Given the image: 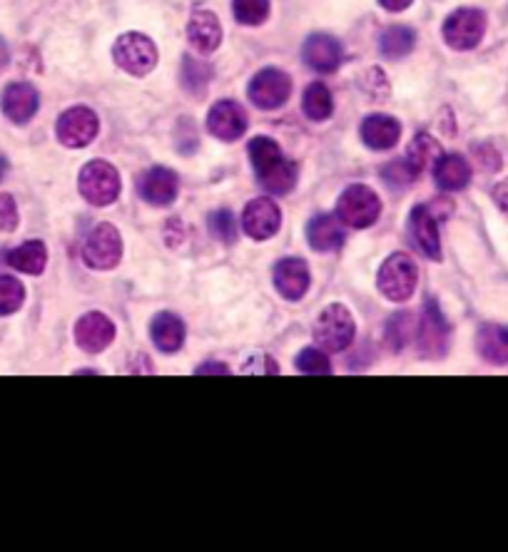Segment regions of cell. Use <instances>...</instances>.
I'll list each match as a JSON object with an SVG mask.
<instances>
[{
    "label": "cell",
    "mask_w": 508,
    "mask_h": 552,
    "mask_svg": "<svg viewBox=\"0 0 508 552\" xmlns=\"http://www.w3.org/2000/svg\"><path fill=\"white\" fill-rule=\"evenodd\" d=\"M250 160L259 182L267 192L287 194L297 184V167L282 155V147L272 137H254L250 142Z\"/></svg>",
    "instance_id": "cell-1"
},
{
    "label": "cell",
    "mask_w": 508,
    "mask_h": 552,
    "mask_svg": "<svg viewBox=\"0 0 508 552\" xmlns=\"http://www.w3.org/2000/svg\"><path fill=\"white\" fill-rule=\"evenodd\" d=\"M354 336H357L354 316L342 304L327 306L314 324V339L324 351H332V354L349 349L354 344Z\"/></svg>",
    "instance_id": "cell-2"
},
{
    "label": "cell",
    "mask_w": 508,
    "mask_h": 552,
    "mask_svg": "<svg viewBox=\"0 0 508 552\" xmlns=\"http://www.w3.org/2000/svg\"><path fill=\"white\" fill-rule=\"evenodd\" d=\"M80 194L95 207H108L120 197V172L110 162L95 160L80 170Z\"/></svg>",
    "instance_id": "cell-3"
},
{
    "label": "cell",
    "mask_w": 508,
    "mask_h": 552,
    "mask_svg": "<svg viewBox=\"0 0 508 552\" xmlns=\"http://www.w3.org/2000/svg\"><path fill=\"white\" fill-rule=\"evenodd\" d=\"M416 281H419V269H416L414 259L404 252L391 254V257L381 264L377 276L379 291L391 301L409 299L416 291Z\"/></svg>",
    "instance_id": "cell-4"
},
{
    "label": "cell",
    "mask_w": 508,
    "mask_h": 552,
    "mask_svg": "<svg viewBox=\"0 0 508 552\" xmlns=\"http://www.w3.org/2000/svg\"><path fill=\"white\" fill-rule=\"evenodd\" d=\"M381 214L379 194L374 189L364 187V184H354V187L344 189L337 204V217L342 219L347 227L367 229L372 227Z\"/></svg>",
    "instance_id": "cell-5"
},
{
    "label": "cell",
    "mask_w": 508,
    "mask_h": 552,
    "mask_svg": "<svg viewBox=\"0 0 508 552\" xmlns=\"http://www.w3.org/2000/svg\"><path fill=\"white\" fill-rule=\"evenodd\" d=\"M113 58L118 63V68H123L125 73L142 78V75L152 73L157 65V48L147 35L142 33H125L115 40Z\"/></svg>",
    "instance_id": "cell-6"
},
{
    "label": "cell",
    "mask_w": 508,
    "mask_h": 552,
    "mask_svg": "<svg viewBox=\"0 0 508 552\" xmlns=\"http://www.w3.org/2000/svg\"><path fill=\"white\" fill-rule=\"evenodd\" d=\"M419 354L424 359H444L451 346V324L441 314L439 304L434 299L426 301L424 316L419 321Z\"/></svg>",
    "instance_id": "cell-7"
},
{
    "label": "cell",
    "mask_w": 508,
    "mask_h": 552,
    "mask_svg": "<svg viewBox=\"0 0 508 552\" xmlns=\"http://www.w3.org/2000/svg\"><path fill=\"white\" fill-rule=\"evenodd\" d=\"M486 33V15L479 8H459L446 18L444 40L454 50H474Z\"/></svg>",
    "instance_id": "cell-8"
},
{
    "label": "cell",
    "mask_w": 508,
    "mask_h": 552,
    "mask_svg": "<svg viewBox=\"0 0 508 552\" xmlns=\"http://www.w3.org/2000/svg\"><path fill=\"white\" fill-rule=\"evenodd\" d=\"M83 259L93 269H113L123 259V237L113 224H98L88 234L83 247Z\"/></svg>",
    "instance_id": "cell-9"
},
{
    "label": "cell",
    "mask_w": 508,
    "mask_h": 552,
    "mask_svg": "<svg viewBox=\"0 0 508 552\" xmlns=\"http://www.w3.org/2000/svg\"><path fill=\"white\" fill-rule=\"evenodd\" d=\"M58 140L65 147H85L98 137L100 120L90 107H70L58 120Z\"/></svg>",
    "instance_id": "cell-10"
},
{
    "label": "cell",
    "mask_w": 508,
    "mask_h": 552,
    "mask_svg": "<svg viewBox=\"0 0 508 552\" xmlns=\"http://www.w3.org/2000/svg\"><path fill=\"white\" fill-rule=\"evenodd\" d=\"M292 95V80L277 68H267L257 73L250 83V100L259 110H277Z\"/></svg>",
    "instance_id": "cell-11"
},
{
    "label": "cell",
    "mask_w": 508,
    "mask_h": 552,
    "mask_svg": "<svg viewBox=\"0 0 508 552\" xmlns=\"http://www.w3.org/2000/svg\"><path fill=\"white\" fill-rule=\"evenodd\" d=\"M279 224H282V212H279L277 202L267 197L252 199L245 207L242 214V227H245L247 237L264 242V239L274 237L279 232Z\"/></svg>",
    "instance_id": "cell-12"
},
{
    "label": "cell",
    "mask_w": 508,
    "mask_h": 552,
    "mask_svg": "<svg viewBox=\"0 0 508 552\" xmlns=\"http://www.w3.org/2000/svg\"><path fill=\"white\" fill-rule=\"evenodd\" d=\"M75 341L88 354H100L115 341V324L100 311H90L75 324Z\"/></svg>",
    "instance_id": "cell-13"
},
{
    "label": "cell",
    "mask_w": 508,
    "mask_h": 552,
    "mask_svg": "<svg viewBox=\"0 0 508 552\" xmlns=\"http://www.w3.org/2000/svg\"><path fill=\"white\" fill-rule=\"evenodd\" d=\"M207 127H210L212 135L222 142L240 140L247 132V112L242 110V105L232 100L217 102L215 107L207 115Z\"/></svg>",
    "instance_id": "cell-14"
},
{
    "label": "cell",
    "mask_w": 508,
    "mask_h": 552,
    "mask_svg": "<svg viewBox=\"0 0 508 552\" xmlns=\"http://www.w3.org/2000/svg\"><path fill=\"white\" fill-rule=\"evenodd\" d=\"M0 107H3L5 117L15 125H25L33 120V115L40 107V95L33 85L28 83H13L3 90L0 97Z\"/></svg>",
    "instance_id": "cell-15"
},
{
    "label": "cell",
    "mask_w": 508,
    "mask_h": 552,
    "mask_svg": "<svg viewBox=\"0 0 508 552\" xmlns=\"http://www.w3.org/2000/svg\"><path fill=\"white\" fill-rule=\"evenodd\" d=\"M304 63L309 65L312 70H317V73H334V70L342 65V43H339L337 38H332V35H324L317 33L312 35V38H307V43H304Z\"/></svg>",
    "instance_id": "cell-16"
},
{
    "label": "cell",
    "mask_w": 508,
    "mask_h": 552,
    "mask_svg": "<svg viewBox=\"0 0 508 552\" xmlns=\"http://www.w3.org/2000/svg\"><path fill=\"white\" fill-rule=\"evenodd\" d=\"M177 192H180V182L177 175L167 167H152L142 175L140 180V194L145 202L155 204V207H167L175 202Z\"/></svg>",
    "instance_id": "cell-17"
},
{
    "label": "cell",
    "mask_w": 508,
    "mask_h": 552,
    "mask_svg": "<svg viewBox=\"0 0 508 552\" xmlns=\"http://www.w3.org/2000/svg\"><path fill=\"white\" fill-rule=\"evenodd\" d=\"M274 286L289 301H299L309 291V269L302 259H282L274 267Z\"/></svg>",
    "instance_id": "cell-18"
},
{
    "label": "cell",
    "mask_w": 508,
    "mask_h": 552,
    "mask_svg": "<svg viewBox=\"0 0 508 552\" xmlns=\"http://www.w3.org/2000/svg\"><path fill=\"white\" fill-rule=\"evenodd\" d=\"M187 38L197 53H212L222 43V25L220 18L210 10H197L187 23Z\"/></svg>",
    "instance_id": "cell-19"
},
{
    "label": "cell",
    "mask_w": 508,
    "mask_h": 552,
    "mask_svg": "<svg viewBox=\"0 0 508 552\" xmlns=\"http://www.w3.org/2000/svg\"><path fill=\"white\" fill-rule=\"evenodd\" d=\"M411 234H414L416 247L424 252V257L441 259V242H439V222H436L434 209L429 207H416L411 212Z\"/></svg>",
    "instance_id": "cell-20"
},
{
    "label": "cell",
    "mask_w": 508,
    "mask_h": 552,
    "mask_svg": "<svg viewBox=\"0 0 508 552\" xmlns=\"http://www.w3.org/2000/svg\"><path fill=\"white\" fill-rule=\"evenodd\" d=\"M307 239L317 252H334V249L342 247L347 234L342 229V219L334 217V214H319L309 222Z\"/></svg>",
    "instance_id": "cell-21"
},
{
    "label": "cell",
    "mask_w": 508,
    "mask_h": 552,
    "mask_svg": "<svg viewBox=\"0 0 508 552\" xmlns=\"http://www.w3.org/2000/svg\"><path fill=\"white\" fill-rule=\"evenodd\" d=\"M401 137V122L391 115H369L362 122V140L372 150H391Z\"/></svg>",
    "instance_id": "cell-22"
},
{
    "label": "cell",
    "mask_w": 508,
    "mask_h": 552,
    "mask_svg": "<svg viewBox=\"0 0 508 552\" xmlns=\"http://www.w3.org/2000/svg\"><path fill=\"white\" fill-rule=\"evenodd\" d=\"M150 336L162 354H175V351H180L182 344H185V324H182L180 316L170 314V311H162V314H157L155 319H152Z\"/></svg>",
    "instance_id": "cell-23"
},
{
    "label": "cell",
    "mask_w": 508,
    "mask_h": 552,
    "mask_svg": "<svg viewBox=\"0 0 508 552\" xmlns=\"http://www.w3.org/2000/svg\"><path fill=\"white\" fill-rule=\"evenodd\" d=\"M434 180L446 192H459L471 182V165L464 155H441L434 165Z\"/></svg>",
    "instance_id": "cell-24"
},
{
    "label": "cell",
    "mask_w": 508,
    "mask_h": 552,
    "mask_svg": "<svg viewBox=\"0 0 508 552\" xmlns=\"http://www.w3.org/2000/svg\"><path fill=\"white\" fill-rule=\"evenodd\" d=\"M476 349L484 356V361L496 366L508 364V329L506 326L489 324L476 336Z\"/></svg>",
    "instance_id": "cell-25"
},
{
    "label": "cell",
    "mask_w": 508,
    "mask_h": 552,
    "mask_svg": "<svg viewBox=\"0 0 508 552\" xmlns=\"http://www.w3.org/2000/svg\"><path fill=\"white\" fill-rule=\"evenodd\" d=\"M8 264L23 274H43L45 264H48V249L38 239H30V242L8 252Z\"/></svg>",
    "instance_id": "cell-26"
},
{
    "label": "cell",
    "mask_w": 508,
    "mask_h": 552,
    "mask_svg": "<svg viewBox=\"0 0 508 552\" xmlns=\"http://www.w3.org/2000/svg\"><path fill=\"white\" fill-rule=\"evenodd\" d=\"M416 35L414 30L406 28V25H394V28H386L379 38V50L384 58L389 60H401L414 50Z\"/></svg>",
    "instance_id": "cell-27"
},
{
    "label": "cell",
    "mask_w": 508,
    "mask_h": 552,
    "mask_svg": "<svg viewBox=\"0 0 508 552\" xmlns=\"http://www.w3.org/2000/svg\"><path fill=\"white\" fill-rule=\"evenodd\" d=\"M302 107H304V115H307L309 120L314 122L327 120L334 110L332 92H329V88L324 83H312L307 90H304Z\"/></svg>",
    "instance_id": "cell-28"
},
{
    "label": "cell",
    "mask_w": 508,
    "mask_h": 552,
    "mask_svg": "<svg viewBox=\"0 0 508 552\" xmlns=\"http://www.w3.org/2000/svg\"><path fill=\"white\" fill-rule=\"evenodd\" d=\"M439 157H441L439 142H436L431 135H426V132L416 135V140L411 142L409 152H406V160L416 167V172H419V175L426 170V167L436 165V160H439Z\"/></svg>",
    "instance_id": "cell-29"
},
{
    "label": "cell",
    "mask_w": 508,
    "mask_h": 552,
    "mask_svg": "<svg viewBox=\"0 0 508 552\" xmlns=\"http://www.w3.org/2000/svg\"><path fill=\"white\" fill-rule=\"evenodd\" d=\"M210 80H212L210 65L187 55L185 63H182V85H185V88L190 92H197V95H202V90L210 85Z\"/></svg>",
    "instance_id": "cell-30"
},
{
    "label": "cell",
    "mask_w": 508,
    "mask_h": 552,
    "mask_svg": "<svg viewBox=\"0 0 508 552\" xmlns=\"http://www.w3.org/2000/svg\"><path fill=\"white\" fill-rule=\"evenodd\" d=\"M25 289L15 276L0 274V316H10L23 306Z\"/></svg>",
    "instance_id": "cell-31"
},
{
    "label": "cell",
    "mask_w": 508,
    "mask_h": 552,
    "mask_svg": "<svg viewBox=\"0 0 508 552\" xmlns=\"http://www.w3.org/2000/svg\"><path fill=\"white\" fill-rule=\"evenodd\" d=\"M232 13L242 25H262L269 18V0H232Z\"/></svg>",
    "instance_id": "cell-32"
},
{
    "label": "cell",
    "mask_w": 508,
    "mask_h": 552,
    "mask_svg": "<svg viewBox=\"0 0 508 552\" xmlns=\"http://www.w3.org/2000/svg\"><path fill=\"white\" fill-rule=\"evenodd\" d=\"M414 336V316L411 314H396L394 319L389 321V329H386V341L394 351H401Z\"/></svg>",
    "instance_id": "cell-33"
},
{
    "label": "cell",
    "mask_w": 508,
    "mask_h": 552,
    "mask_svg": "<svg viewBox=\"0 0 508 552\" xmlns=\"http://www.w3.org/2000/svg\"><path fill=\"white\" fill-rule=\"evenodd\" d=\"M210 232L225 244L237 242V219H235V214L227 212V209H220V212L212 214V217H210Z\"/></svg>",
    "instance_id": "cell-34"
},
{
    "label": "cell",
    "mask_w": 508,
    "mask_h": 552,
    "mask_svg": "<svg viewBox=\"0 0 508 552\" xmlns=\"http://www.w3.org/2000/svg\"><path fill=\"white\" fill-rule=\"evenodd\" d=\"M381 175H384L391 184H401V187H404V184L414 182L416 177H419V172H416V167L404 157V160H396L391 162V165H386Z\"/></svg>",
    "instance_id": "cell-35"
},
{
    "label": "cell",
    "mask_w": 508,
    "mask_h": 552,
    "mask_svg": "<svg viewBox=\"0 0 508 552\" xmlns=\"http://www.w3.org/2000/svg\"><path fill=\"white\" fill-rule=\"evenodd\" d=\"M297 366L302 373H329L332 371V364H329V359L319 349H304L302 354H299Z\"/></svg>",
    "instance_id": "cell-36"
},
{
    "label": "cell",
    "mask_w": 508,
    "mask_h": 552,
    "mask_svg": "<svg viewBox=\"0 0 508 552\" xmlns=\"http://www.w3.org/2000/svg\"><path fill=\"white\" fill-rule=\"evenodd\" d=\"M18 227V207L10 194H0V232H13Z\"/></svg>",
    "instance_id": "cell-37"
},
{
    "label": "cell",
    "mask_w": 508,
    "mask_h": 552,
    "mask_svg": "<svg viewBox=\"0 0 508 552\" xmlns=\"http://www.w3.org/2000/svg\"><path fill=\"white\" fill-rule=\"evenodd\" d=\"M242 373H279V366L269 356H259V359H250V364H245Z\"/></svg>",
    "instance_id": "cell-38"
},
{
    "label": "cell",
    "mask_w": 508,
    "mask_h": 552,
    "mask_svg": "<svg viewBox=\"0 0 508 552\" xmlns=\"http://www.w3.org/2000/svg\"><path fill=\"white\" fill-rule=\"evenodd\" d=\"M494 202L499 204L501 212H506V214H508V180L499 182V184H496V187H494Z\"/></svg>",
    "instance_id": "cell-39"
},
{
    "label": "cell",
    "mask_w": 508,
    "mask_h": 552,
    "mask_svg": "<svg viewBox=\"0 0 508 552\" xmlns=\"http://www.w3.org/2000/svg\"><path fill=\"white\" fill-rule=\"evenodd\" d=\"M379 3H381V8L391 10V13H401V10L409 8L414 0H379Z\"/></svg>",
    "instance_id": "cell-40"
},
{
    "label": "cell",
    "mask_w": 508,
    "mask_h": 552,
    "mask_svg": "<svg viewBox=\"0 0 508 552\" xmlns=\"http://www.w3.org/2000/svg\"><path fill=\"white\" fill-rule=\"evenodd\" d=\"M197 373H222V376H225V373H230V368L227 366H222V364H205V366H200L197 368Z\"/></svg>",
    "instance_id": "cell-41"
},
{
    "label": "cell",
    "mask_w": 508,
    "mask_h": 552,
    "mask_svg": "<svg viewBox=\"0 0 508 552\" xmlns=\"http://www.w3.org/2000/svg\"><path fill=\"white\" fill-rule=\"evenodd\" d=\"M8 60H10V53H8V45H5V40L0 38V70L5 68V65H8Z\"/></svg>",
    "instance_id": "cell-42"
},
{
    "label": "cell",
    "mask_w": 508,
    "mask_h": 552,
    "mask_svg": "<svg viewBox=\"0 0 508 552\" xmlns=\"http://www.w3.org/2000/svg\"><path fill=\"white\" fill-rule=\"evenodd\" d=\"M5 172H8V160H5L3 155H0V180L5 177Z\"/></svg>",
    "instance_id": "cell-43"
}]
</instances>
